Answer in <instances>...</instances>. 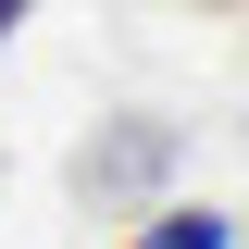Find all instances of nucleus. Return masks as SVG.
Segmentation results:
<instances>
[{"label":"nucleus","mask_w":249,"mask_h":249,"mask_svg":"<svg viewBox=\"0 0 249 249\" xmlns=\"http://www.w3.org/2000/svg\"><path fill=\"white\" fill-rule=\"evenodd\" d=\"M124 249H237V224H224V212H187V199H175V212H150Z\"/></svg>","instance_id":"obj_1"},{"label":"nucleus","mask_w":249,"mask_h":249,"mask_svg":"<svg viewBox=\"0 0 249 249\" xmlns=\"http://www.w3.org/2000/svg\"><path fill=\"white\" fill-rule=\"evenodd\" d=\"M13 13H25V0H0V37H13Z\"/></svg>","instance_id":"obj_2"}]
</instances>
